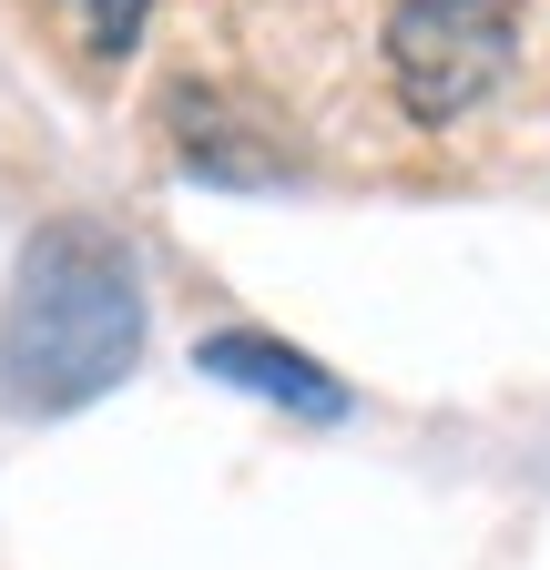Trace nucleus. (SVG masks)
Here are the masks:
<instances>
[{"label":"nucleus","instance_id":"obj_3","mask_svg":"<svg viewBox=\"0 0 550 570\" xmlns=\"http://www.w3.org/2000/svg\"><path fill=\"white\" fill-rule=\"evenodd\" d=\"M194 367L215 377V387L265 397V407H296V417H347V387H336L316 356H296L286 336H265V326H225V336H204V346H194Z\"/></svg>","mask_w":550,"mask_h":570},{"label":"nucleus","instance_id":"obj_1","mask_svg":"<svg viewBox=\"0 0 550 570\" xmlns=\"http://www.w3.org/2000/svg\"><path fill=\"white\" fill-rule=\"evenodd\" d=\"M144 367V265L112 225H41L0 306V397L21 417H72Z\"/></svg>","mask_w":550,"mask_h":570},{"label":"nucleus","instance_id":"obj_5","mask_svg":"<svg viewBox=\"0 0 550 570\" xmlns=\"http://www.w3.org/2000/svg\"><path fill=\"white\" fill-rule=\"evenodd\" d=\"M144 11H154V0H72V21H82V41H92L102 61H112V51H132Z\"/></svg>","mask_w":550,"mask_h":570},{"label":"nucleus","instance_id":"obj_4","mask_svg":"<svg viewBox=\"0 0 550 570\" xmlns=\"http://www.w3.org/2000/svg\"><path fill=\"white\" fill-rule=\"evenodd\" d=\"M164 112H174V154H184V174H204V184L265 194V184H286V174H296V164H286V142H255L245 112H225L204 82H184Z\"/></svg>","mask_w":550,"mask_h":570},{"label":"nucleus","instance_id":"obj_2","mask_svg":"<svg viewBox=\"0 0 550 570\" xmlns=\"http://www.w3.org/2000/svg\"><path fill=\"white\" fill-rule=\"evenodd\" d=\"M520 51V0H387V82L407 122H469Z\"/></svg>","mask_w":550,"mask_h":570}]
</instances>
